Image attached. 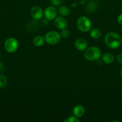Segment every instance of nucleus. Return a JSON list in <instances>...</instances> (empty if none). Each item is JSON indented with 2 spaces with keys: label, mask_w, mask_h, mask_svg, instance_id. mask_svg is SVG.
<instances>
[{
  "label": "nucleus",
  "mask_w": 122,
  "mask_h": 122,
  "mask_svg": "<svg viewBox=\"0 0 122 122\" xmlns=\"http://www.w3.org/2000/svg\"><path fill=\"white\" fill-rule=\"evenodd\" d=\"M0 60H1V53H0Z\"/></svg>",
  "instance_id": "obj_24"
},
{
  "label": "nucleus",
  "mask_w": 122,
  "mask_h": 122,
  "mask_svg": "<svg viewBox=\"0 0 122 122\" xmlns=\"http://www.w3.org/2000/svg\"><path fill=\"white\" fill-rule=\"evenodd\" d=\"M77 26L81 32H87L90 30L92 22L87 17L81 16L79 17L77 21Z\"/></svg>",
  "instance_id": "obj_3"
},
{
  "label": "nucleus",
  "mask_w": 122,
  "mask_h": 122,
  "mask_svg": "<svg viewBox=\"0 0 122 122\" xmlns=\"http://www.w3.org/2000/svg\"><path fill=\"white\" fill-rule=\"evenodd\" d=\"M63 0H50V2L53 5L59 6L63 2Z\"/></svg>",
  "instance_id": "obj_20"
},
{
  "label": "nucleus",
  "mask_w": 122,
  "mask_h": 122,
  "mask_svg": "<svg viewBox=\"0 0 122 122\" xmlns=\"http://www.w3.org/2000/svg\"><path fill=\"white\" fill-rule=\"evenodd\" d=\"M72 113L75 116L77 117H81L85 113L84 107L81 105H77L74 107Z\"/></svg>",
  "instance_id": "obj_10"
},
{
  "label": "nucleus",
  "mask_w": 122,
  "mask_h": 122,
  "mask_svg": "<svg viewBox=\"0 0 122 122\" xmlns=\"http://www.w3.org/2000/svg\"><path fill=\"white\" fill-rule=\"evenodd\" d=\"M120 75H121V77H122V68L121 69V71H120Z\"/></svg>",
  "instance_id": "obj_23"
},
{
  "label": "nucleus",
  "mask_w": 122,
  "mask_h": 122,
  "mask_svg": "<svg viewBox=\"0 0 122 122\" xmlns=\"http://www.w3.org/2000/svg\"><path fill=\"white\" fill-rule=\"evenodd\" d=\"M31 15L32 19L35 20H41L44 15L43 9L39 6H34L31 9Z\"/></svg>",
  "instance_id": "obj_7"
},
{
  "label": "nucleus",
  "mask_w": 122,
  "mask_h": 122,
  "mask_svg": "<svg viewBox=\"0 0 122 122\" xmlns=\"http://www.w3.org/2000/svg\"><path fill=\"white\" fill-rule=\"evenodd\" d=\"M69 35H70V32H69V30L67 29L66 28L62 29V31L61 32V36L62 38H68Z\"/></svg>",
  "instance_id": "obj_18"
},
{
  "label": "nucleus",
  "mask_w": 122,
  "mask_h": 122,
  "mask_svg": "<svg viewBox=\"0 0 122 122\" xmlns=\"http://www.w3.org/2000/svg\"><path fill=\"white\" fill-rule=\"evenodd\" d=\"M102 60L105 64H110L113 63L114 60V57L112 54L107 52V53H105L102 56Z\"/></svg>",
  "instance_id": "obj_11"
},
{
  "label": "nucleus",
  "mask_w": 122,
  "mask_h": 122,
  "mask_svg": "<svg viewBox=\"0 0 122 122\" xmlns=\"http://www.w3.org/2000/svg\"><path fill=\"white\" fill-rule=\"evenodd\" d=\"M37 20H33V21H29L28 24V30L31 32H33L35 30L37 29L38 27V23L37 22Z\"/></svg>",
  "instance_id": "obj_15"
},
{
  "label": "nucleus",
  "mask_w": 122,
  "mask_h": 122,
  "mask_svg": "<svg viewBox=\"0 0 122 122\" xmlns=\"http://www.w3.org/2000/svg\"><path fill=\"white\" fill-rule=\"evenodd\" d=\"M117 21H118L120 25H122V14L118 15V18H117Z\"/></svg>",
  "instance_id": "obj_22"
},
{
  "label": "nucleus",
  "mask_w": 122,
  "mask_h": 122,
  "mask_svg": "<svg viewBox=\"0 0 122 122\" xmlns=\"http://www.w3.org/2000/svg\"><path fill=\"white\" fill-rule=\"evenodd\" d=\"M102 56V52L100 49L97 46H92L87 48L84 52V57L87 60L96 61L98 60Z\"/></svg>",
  "instance_id": "obj_2"
},
{
  "label": "nucleus",
  "mask_w": 122,
  "mask_h": 122,
  "mask_svg": "<svg viewBox=\"0 0 122 122\" xmlns=\"http://www.w3.org/2000/svg\"><path fill=\"white\" fill-rule=\"evenodd\" d=\"M70 9L69 8V7H68L67 6H61V7L59 9V13L61 14L62 16H67V15H69L70 14Z\"/></svg>",
  "instance_id": "obj_14"
},
{
  "label": "nucleus",
  "mask_w": 122,
  "mask_h": 122,
  "mask_svg": "<svg viewBox=\"0 0 122 122\" xmlns=\"http://www.w3.org/2000/svg\"><path fill=\"white\" fill-rule=\"evenodd\" d=\"M44 17L48 20H55L57 15V10L53 6H49L45 8L44 12Z\"/></svg>",
  "instance_id": "obj_6"
},
{
  "label": "nucleus",
  "mask_w": 122,
  "mask_h": 122,
  "mask_svg": "<svg viewBox=\"0 0 122 122\" xmlns=\"http://www.w3.org/2000/svg\"><path fill=\"white\" fill-rule=\"evenodd\" d=\"M89 35L92 38H93L94 39H97L100 37V36H101V32L98 29L93 28L90 30Z\"/></svg>",
  "instance_id": "obj_13"
},
{
  "label": "nucleus",
  "mask_w": 122,
  "mask_h": 122,
  "mask_svg": "<svg viewBox=\"0 0 122 122\" xmlns=\"http://www.w3.org/2000/svg\"><path fill=\"white\" fill-rule=\"evenodd\" d=\"M96 8V2H94V1H92V2H90L89 3V4L87 5V7H86V9H87V11L88 12L92 13V12L94 11Z\"/></svg>",
  "instance_id": "obj_16"
},
{
  "label": "nucleus",
  "mask_w": 122,
  "mask_h": 122,
  "mask_svg": "<svg viewBox=\"0 0 122 122\" xmlns=\"http://www.w3.org/2000/svg\"><path fill=\"white\" fill-rule=\"evenodd\" d=\"M75 47L78 51H84L87 49L88 46V43L86 39L83 38H78L75 42Z\"/></svg>",
  "instance_id": "obj_9"
},
{
  "label": "nucleus",
  "mask_w": 122,
  "mask_h": 122,
  "mask_svg": "<svg viewBox=\"0 0 122 122\" xmlns=\"http://www.w3.org/2000/svg\"><path fill=\"white\" fill-rule=\"evenodd\" d=\"M7 83V79L4 75H0V88L6 86Z\"/></svg>",
  "instance_id": "obj_17"
},
{
  "label": "nucleus",
  "mask_w": 122,
  "mask_h": 122,
  "mask_svg": "<svg viewBox=\"0 0 122 122\" xmlns=\"http://www.w3.org/2000/svg\"><path fill=\"white\" fill-rule=\"evenodd\" d=\"M44 42H45L44 37L42 36L41 35H38L33 39V44L35 46L39 47V46H41L44 44Z\"/></svg>",
  "instance_id": "obj_12"
},
{
  "label": "nucleus",
  "mask_w": 122,
  "mask_h": 122,
  "mask_svg": "<svg viewBox=\"0 0 122 122\" xmlns=\"http://www.w3.org/2000/svg\"><path fill=\"white\" fill-rule=\"evenodd\" d=\"M105 43L108 47L111 49L118 48L122 44L120 36L115 32H109L105 35Z\"/></svg>",
  "instance_id": "obj_1"
},
{
  "label": "nucleus",
  "mask_w": 122,
  "mask_h": 122,
  "mask_svg": "<svg viewBox=\"0 0 122 122\" xmlns=\"http://www.w3.org/2000/svg\"><path fill=\"white\" fill-rule=\"evenodd\" d=\"M54 25L59 29H63L67 27L68 21L63 16H59L55 18Z\"/></svg>",
  "instance_id": "obj_8"
},
{
  "label": "nucleus",
  "mask_w": 122,
  "mask_h": 122,
  "mask_svg": "<svg viewBox=\"0 0 122 122\" xmlns=\"http://www.w3.org/2000/svg\"><path fill=\"white\" fill-rule=\"evenodd\" d=\"M61 39V34L56 31H50L44 36L45 41L49 45H56L58 44Z\"/></svg>",
  "instance_id": "obj_4"
},
{
  "label": "nucleus",
  "mask_w": 122,
  "mask_h": 122,
  "mask_svg": "<svg viewBox=\"0 0 122 122\" xmlns=\"http://www.w3.org/2000/svg\"><path fill=\"white\" fill-rule=\"evenodd\" d=\"M19 47V42L17 40L14 38H9L5 41L4 48L7 52L13 53L17 50Z\"/></svg>",
  "instance_id": "obj_5"
},
{
  "label": "nucleus",
  "mask_w": 122,
  "mask_h": 122,
  "mask_svg": "<svg viewBox=\"0 0 122 122\" xmlns=\"http://www.w3.org/2000/svg\"><path fill=\"white\" fill-rule=\"evenodd\" d=\"M64 122H80V120H79L78 117H77L75 116H70V117H68L67 119H65L63 120Z\"/></svg>",
  "instance_id": "obj_19"
},
{
  "label": "nucleus",
  "mask_w": 122,
  "mask_h": 122,
  "mask_svg": "<svg viewBox=\"0 0 122 122\" xmlns=\"http://www.w3.org/2000/svg\"><path fill=\"white\" fill-rule=\"evenodd\" d=\"M117 60L120 64H122V53L119 54L117 57Z\"/></svg>",
  "instance_id": "obj_21"
}]
</instances>
